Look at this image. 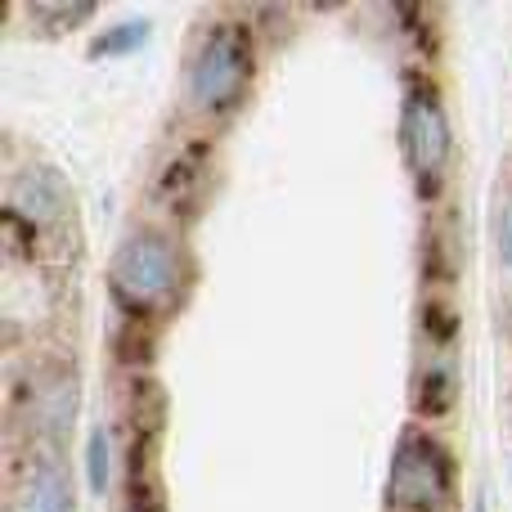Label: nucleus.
Here are the masks:
<instances>
[{"label":"nucleus","instance_id":"obj_1","mask_svg":"<svg viewBox=\"0 0 512 512\" xmlns=\"http://www.w3.org/2000/svg\"><path fill=\"white\" fill-rule=\"evenodd\" d=\"M252 81V41L243 27L216 23L189 59V104L198 113H230Z\"/></svg>","mask_w":512,"mask_h":512},{"label":"nucleus","instance_id":"obj_2","mask_svg":"<svg viewBox=\"0 0 512 512\" xmlns=\"http://www.w3.org/2000/svg\"><path fill=\"white\" fill-rule=\"evenodd\" d=\"M450 504V454L436 436L409 432L396 445L387 477V508L391 512H441Z\"/></svg>","mask_w":512,"mask_h":512},{"label":"nucleus","instance_id":"obj_3","mask_svg":"<svg viewBox=\"0 0 512 512\" xmlns=\"http://www.w3.org/2000/svg\"><path fill=\"white\" fill-rule=\"evenodd\" d=\"M113 288L131 306H158L180 288V252L162 234H131L113 256Z\"/></svg>","mask_w":512,"mask_h":512},{"label":"nucleus","instance_id":"obj_4","mask_svg":"<svg viewBox=\"0 0 512 512\" xmlns=\"http://www.w3.org/2000/svg\"><path fill=\"white\" fill-rule=\"evenodd\" d=\"M405 158L423 185H436L450 167V122L432 86L409 90L405 99Z\"/></svg>","mask_w":512,"mask_h":512},{"label":"nucleus","instance_id":"obj_5","mask_svg":"<svg viewBox=\"0 0 512 512\" xmlns=\"http://www.w3.org/2000/svg\"><path fill=\"white\" fill-rule=\"evenodd\" d=\"M9 212L27 225H59L72 216V194L50 167H23L9 176Z\"/></svg>","mask_w":512,"mask_h":512},{"label":"nucleus","instance_id":"obj_6","mask_svg":"<svg viewBox=\"0 0 512 512\" xmlns=\"http://www.w3.org/2000/svg\"><path fill=\"white\" fill-rule=\"evenodd\" d=\"M459 391V369H454L450 346H427L423 369H418V409L423 414H445Z\"/></svg>","mask_w":512,"mask_h":512},{"label":"nucleus","instance_id":"obj_7","mask_svg":"<svg viewBox=\"0 0 512 512\" xmlns=\"http://www.w3.org/2000/svg\"><path fill=\"white\" fill-rule=\"evenodd\" d=\"M23 512H72V486L54 459H36L23 481Z\"/></svg>","mask_w":512,"mask_h":512},{"label":"nucleus","instance_id":"obj_8","mask_svg":"<svg viewBox=\"0 0 512 512\" xmlns=\"http://www.w3.org/2000/svg\"><path fill=\"white\" fill-rule=\"evenodd\" d=\"M126 512H167V504H162V490L158 481L144 477L140 459H135L131 468V490H126Z\"/></svg>","mask_w":512,"mask_h":512},{"label":"nucleus","instance_id":"obj_9","mask_svg":"<svg viewBox=\"0 0 512 512\" xmlns=\"http://www.w3.org/2000/svg\"><path fill=\"white\" fill-rule=\"evenodd\" d=\"M135 41H144V23H126L117 27V36H104V41L95 45V54H113V50H131Z\"/></svg>","mask_w":512,"mask_h":512},{"label":"nucleus","instance_id":"obj_10","mask_svg":"<svg viewBox=\"0 0 512 512\" xmlns=\"http://www.w3.org/2000/svg\"><path fill=\"white\" fill-rule=\"evenodd\" d=\"M104 459H108V450H104V432H95V441H90V481H95V490H104Z\"/></svg>","mask_w":512,"mask_h":512},{"label":"nucleus","instance_id":"obj_11","mask_svg":"<svg viewBox=\"0 0 512 512\" xmlns=\"http://www.w3.org/2000/svg\"><path fill=\"white\" fill-rule=\"evenodd\" d=\"M499 248H504V261L512 265V203L504 207V216H499Z\"/></svg>","mask_w":512,"mask_h":512},{"label":"nucleus","instance_id":"obj_12","mask_svg":"<svg viewBox=\"0 0 512 512\" xmlns=\"http://www.w3.org/2000/svg\"><path fill=\"white\" fill-rule=\"evenodd\" d=\"M477 512H486V504H477Z\"/></svg>","mask_w":512,"mask_h":512}]
</instances>
